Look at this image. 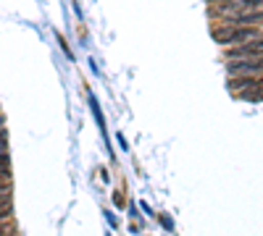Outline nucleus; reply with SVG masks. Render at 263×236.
I'll list each match as a JSON object with an SVG mask.
<instances>
[{
	"mask_svg": "<svg viewBox=\"0 0 263 236\" xmlns=\"http://www.w3.org/2000/svg\"><path fill=\"white\" fill-rule=\"evenodd\" d=\"M211 37L218 42V45H242V42L258 39L260 29L258 27H234V24H221L211 32Z\"/></svg>",
	"mask_w": 263,
	"mask_h": 236,
	"instance_id": "1",
	"label": "nucleus"
},
{
	"mask_svg": "<svg viewBox=\"0 0 263 236\" xmlns=\"http://www.w3.org/2000/svg\"><path fill=\"white\" fill-rule=\"evenodd\" d=\"M229 76H260V58H229Z\"/></svg>",
	"mask_w": 263,
	"mask_h": 236,
	"instance_id": "2",
	"label": "nucleus"
},
{
	"mask_svg": "<svg viewBox=\"0 0 263 236\" xmlns=\"http://www.w3.org/2000/svg\"><path fill=\"white\" fill-rule=\"evenodd\" d=\"M253 84H260L258 76H229V92H242Z\"/></svg>",
	"mask_w": 263,
	"mask_h": 236,
	"instance_id": "3",
	"label": "nucleus"
},
{
	"mask_svg": "<svg viewBox=\"0 0 263 236\" xmlns=\"http://www.w3.org/2000/svg\"><path fill=\"white\" fill-rule=\"evenodd\" d=\"M242 100H250V102H260V84H253V87L242 90V92H237Z\"/></svg>",
	"mask_w": 263,
	"mask_h": 236,
	"instance_id": "4",
	"label": "nucleus"
},
{
	"mask_svg": "<svg viewBox=\"0 0 263 236\" xmlns=\"http://www.w3.org/2000/svg\"><path fill=\"white\" fill-rule=\"evenodd\" d=\"M90 108H92V113H95V121H98V126L103 128V134H105V121H103V113H100V105H98V100H95V97H90Z\"/></svg>",
	"mask_w": 263,
	"mask_h": 236,
	"instance_id": "5",
	"label": "nucleus"
},
{
	"mask_svg": "<svg viewBox=\"0 0 263 236\" xmlns=\"http://www.w3.org/2000/svg\"><path fill=\"white\" fill-rule=\"evenodd\" d=\"M6 207H13L11 205V195L8 191H0V210H6Z\"/></svg>",
	"mask_w": 263,
	"mask_h": 236,
	"instance_id": "6",
	"label": "nucleus"
},
{
	"mask_svg": "<svg viewBox=\"0 0 263 236\" xmlns=\"http://www.w3.org/2000/svg\"><path fill=\"white\" fill-rule=\"evenodd\" d=\"M6 149H8V144H6V132L0 128V153H6Z\"/></svg>",
	"mask_w": 263,
	"mask_h": 236,
	"instance_id": "7",
	"label": "nucleus"
},
{
	"mask_svg": "<svg viewBox=\"0 0 263 236\" xmlns=\"http://www.w3.org/2000/svg\"><path fill=\"white\" fill-rule=\"evenodd\" d=\"M8 153H0V168H8Z\"/></svg>",
	"mask_w": 263,
	"mask_h": 236,
	"instance_id": "8",
	"label": "nucleus"
},
{
	"mask_svg": "<svg viewBox=\"0 0 263 236\" xmlns=\"http://www.w3.org/2000/svg\"><path fill=\"white\" fill-rule=\"evenodd\" d=\"M11 210H13V207H6V210H0V221H8V218H11Z\"/></svg>",
	"mask_w": 263,
	"mask_h": 236,
	"instance_id": "9",
	"label": "nucleus"
},
{
	"mask_svg": "<svg viewBox=\"0 0 263 236\" xmlns=\"http://www.w3.org/2000/svg\"><path fill=\"white\" fill-rule=\"evenodd\" d=\"M0 191H11V189H8V184H0Z\"/></svg>",
	"mask_w": 263,
	"mask_h": 236,
	"instance_id": "10",
	"label": "nucleus"
},
{
	"mask_svg": "<svg viewBox=\"0 0 263 236\" xmlns=\"http://www.w3.org/2000/svg\"><path fill=\"white\" fill-rule=\"evenodd\" d=\"M0 126H3V116H0Z\"/></svg>",
	"mask_w": 263,
	"mask_h": 236,
	"instance_id": "11",
	"label": "nucleus"
}]
</instances>
